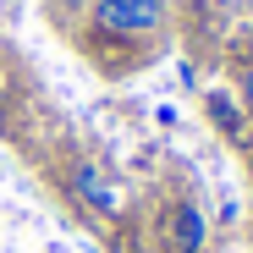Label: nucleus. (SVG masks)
I'll list each match as a JSON object with an SVG mask.
<instances>
[{"label": "nucleus", "instance_id": "1", "mask_svg": "<svg viewBox=\"0 0 253 253\" xmlns=\"http://www.w3.org/2000/svg\"><path fill=\"white\" fill-rule=\"evenodd\" d=\"M88 22L99 39H149L165 28V0H94Z\"/></svg>", "mask_w": 253, "mask_h": 253}, {"label": "nucleus", "instance_id": "5", "mask_svg": "<svg viewBox=\"0 0 253 253\" xmlns=\"http://www.w3.org/2000/svg\"><path fill=\"white\" fill-rule=\"evenodd\" d=\"M237 99H242V110H248V121H253V66L237 77Z\"/></svg>", "mask_w": 253, "mask_h": 253}, {"label": "nucleus", "instance_id": "2", "mask_svg": "<svg viewBox=\"0 0 253 253\" xmlns=\"http://www.w3.org/2000/svg\"><path fill=\"white\" fill-rule=\"evenodd\" d=\"M66 187H72V198L88 209V215H99V220H116V215H121V193L110 187V176L99 171L94 160H72Z\"/></svg>", "mask_w": 253, "mask_h": 253}, {"label": "nucleus", "instance_id": "3", "mask_svg": "<svg viewBox=\"0 0 253 253\" xmlns=\"http://www.w3.org/2000/svg\"><path fill=\"white\" fill-rule=\"evenodd\" d=\"M209 242V220L193 198H171L165 204V248L171 253H204Z\"/></svg>", "mask_w": 253, "mask_h": 253}, {"label": "nucleus", "instance_id": "4", "mask_svg": "<svg viewBox=\"0 0 253 253\" xmlns=\"http://www.w3.org/2000/svg\"><path fill=\"white\" fill-rule=\"evenodd\" d=\"M204 105H209V116H215V126H220L226 138L248 143V110H242V99H237V94H226V88H209V94H204Z\"/></svg>", "mask_w": 253, "mask_h": 253}, {"label": "nucleus", "instance_id": "6", "mask_svg": "<svg viewBox=\"0 0 253 253\" xmlns=\"http://www.w3.org/2000/svg\"><path fill=\"white\" fill-rule=\"evenodd\" d=\"M248 160H253V138H248Z\"/></svg>", "mask_w": 253, "mask_h": 253}]
</instances>
